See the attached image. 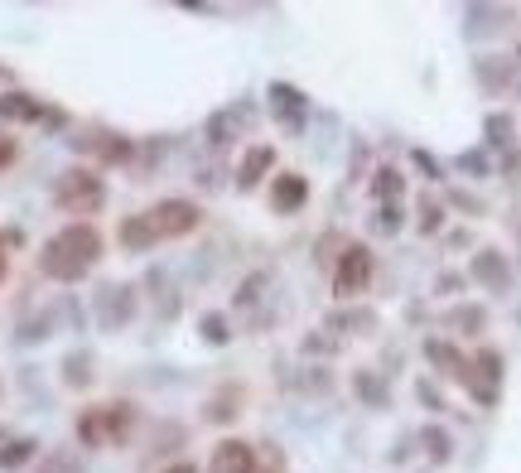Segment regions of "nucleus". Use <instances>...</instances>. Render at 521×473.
Wrapping results in <instances>:
<instances>
[{
	"instance_id": "obj_1",
	"label": "nucleus",
	"mask_w": 521,
	"mask_h": 473,
	"mask_svg": "<svg viewBox=\"0 0 521 473\" xmlns=\"http://www.w3.org/2000/svg\"><path fill=\"white\" fill-rule=\"evenodd\" d=\"M102 261V232L92 223H68L58 227L54 237L39 251V266L49 280H63V285H78V280Z\"/></svg>"
},
{
	"instance_id": "obj_5",
	"label": "nucleus",
	"mask_w": 521,
	"mask_h": 473,
	"mask_svg": "<svg viewBox=\"0 0 521 473\" xmlns=\"http://www.w3.org/2000/svg\"><path fill=\"white\" fill-rule=\"evenodd\" d=\"M145 218H150V227H155V237H160V242H174V237H189V232H198V223H203V208H198L193 198H160L155 208H145Z\"/></svg>"
},
{
	"instance_id": "obj_12",
	"label": "nucleus",
	"mask_w": 521,
	"mask_h": 473,
	"mask_svg": "<svg viewBox=\"0 0 521 473\" xmlns=\"http://www.w3.org/2000/svg\"><path fill=\"white\" fill-rule=\"evenodd\" d=\"M468 276L478 280V285H488V290H507L512 285V266H507V256L502 251H478L473 256V266H468Z\"/></svg>"
},
{
	"instance_id": "obj_10",
	"label": "nucleus",
	"mask_w": 521,
	"mask_h": 473,
	"mask_svg": "<svg viewBox=\"0 0 521 473\" xmlns=\"http://www.w3.org/2000/svg\"><path fill=\"white\" fill-rule=\"evenodd\" d=\"M78 150H92L102 165H126V160L136 155V145L121 136V131H107V126H102V131H92L87 140H78Z\"/></svg>"
},
{
	"instance_id": "obj_4",
	"label": "nucleus",
	"mask_w": 521,
	"mask_h": 473,
	"mask_svg": "<svg viewBox=\"0 0 521 473\" xmlns=\"http://www.w3.org/2000/svg\"><path fill=\"white\" fill-rule=\"evenodd\" d=\"M372 271H377V256L362 242H348V247L333 256V295L338 300H357L367 285H372Z\"/></svg>"
},
{
	"instance_id": "obj_9",
	"label": "nucleus",
	"mask_w": 521,
	"mask_h": 473,
	"mask_svg": "<svg viewBox=\"0 0 521 473\" xmlns=\"http://www.w3.org/2000/svg\"><path fill=\"white\" fill-rule=\"evenodd\" d=\"M271 107H275V116H280V126L285 131H300L304 126V112H309V97H304L300 87H290V83H271Z\"/></svg>"
},
{
	"instance_id": "obj_24",
	"label": "nucleus",
	"mask_w": 521,
	"mask_h": 473,
	"mask_svg": "<svg viewBox=\"0 0 521 473\" xmlns=\"http://www.w3.org/2000/svg\"><path fill=\"white\" fill-rule=\"evenodd\" d=\"M285 469V454L275 445H256V473H280Z\"/></svg>"
},
{
	"instance_id": "obj_11",
	"label": "nucleus",
	"mask_w": 521,
	"mask_h": 473,
	"mask_svg": "<svg viewBox=\"0 0 521 473\" xmlns=\"http://www.w3.org/2000/svg\"><path fill=\"white\" fill-rule=\"evenodd\" d=\"M208 473H256V445L247 440H222L208 459Z\"/></svg>"
},
{
	"instance_id": "obj_6",
	"label": "nucleus",
	"mask_w": 521,
	"mask_h": 473,
	"mask_svg": "<svg viewBox=\"0 0 521 473\" xmlns=\"http://www.w3.org/2000/svg\"><path fill=\"white\" fill-rule=\"evenodd\" d=\"M497 387H502V353L497 348H478L468 358V391H473L478 406H493Z\"/></svg>"
},
{
	"instance_id": "obj_23",
	"label": "nucleus",
	"mask_w": 521,
	"mask_h": 473,
	"mask_svg": "<svg viewBox=\"0 0 521 473\" xmlns=\"http://www.w3.org/2000/svg\"><path fill=\"white\" fill-rule=\"evenodd\" d=\"M483 319H488L483 309L468 305V309H454V319H449V324H454V329H464V334H478V329H483Z\"/></svg>"
},
{
	"instance_id": "obj_29",
	"label": "nucleus",
	"mask_w": 521,
	"mask_h": 473,
	"mask_svg": "<svg viewBox=\"0 0 521 473\" xmlns=\"http://www.w3.org/2000/svg\"><path fill=\"white\" fill-rule=\"evenodd\" d=\"M5 242H15V232H0V280H5Z\"/></svg>"
},
{
	"instance_id": "obj_16",
	"label": "nucleus",
	"mask_w": 521,
	"mask_h": 473,
	"mask_svg": "<svg viewBox=\"0 0 521 473\" xmlns=\"http://www.w3.org/2000/svg\"><path fill=\"white\" fill-rule=\"evenodd\" d=\"M116 237H121V247H126V251H150V247H155V242H160V237H155V227H150V218H145V213H131V218L121 223V232H116Z\"/></svg>"
},
{
	"instance_id": "obj_3",
	"label": "nucleus",
	"mask_w": 521,
	"mask_h": 473,
	"mask_svg": "<svg viewBox=\"0 0 521 473\" xmlns=\"http://www.w3.org/2000/svg\"><path fill=\"white\" fill-rule=\"evenodd\" d=\"M136 425V406L131 401H107V406H87L78 416V440L87 449H107V445H121Z\"/></svg>"
},
{
	"instance_id": "obj_14",
	"label": "nucleus",
	"mask_w": 521,
	"mask_h": 473,
	"mask_svg": "<svg viewBox=\"0 0 521 473\" xmlns=\"http://www.w3.org/2000/svg\"><path fill=\"white\" fill-rule=\"evenodd\" d=\"M49 116V107L34 97V92H0V121H44Z\"/></svg>"
},
{
	"instance_id": "obj_30",
	"label": "nucleus",
	"mask_w": 521,
	"mask_h": 473,
	"mask_svg": "<svg viewBox=\"0 0 521 473\" xmlns=\"http://www.w3.org/2000/svg\"><path fill=\"white\" fill-rule=\"evenodd\" d=\"M160 473H198V469H193L189 459H179V464H169V469H160Z\"/></svg>"
},
{
	"instance_id": "obj_19",
	"label": "nucleus",
	"mask_w": 521,
	"mask_h": 473,
	"mask_svg": "<svg viewBox=\"0 0 521 473\" xmlns=\"http://www.w3.org/2000/svg\"><path fill=\"white\" fill-rule=\"evenodd\" d=\"M63 382H68V387H87V382H92V358H87V353H68Z\"/></svg>"
},
{
	"instance_id": "obj_2",
	"label": "nucleus",
	"mask_w": 521,
	"mask_h": 473,
	"mask_svg": "<svg viewBox=\"0 0 521 473\" xmlns=\"http://www.w3.org/2000/svg\"><path fill=\"white\" fill-rule=\"evenodd\" d=\"M54 203L63 208V213H73L78 223H87V218L102 213V203H107V179H102L97 169H87V165L63 169L58 184H54Z\"/></svg>"
},
{
	"instance_id": "obj_13",
	"label": "nucleus",
	"mask_w": 521,
	"mask_h": 473,
	"mask_svg": "<svg viewBox=\"0 0 521 473\" xmlns=\"http://www.w3.org/2000/svg\"><path fill=\"white\" fill-rule=\"evenodd\" d=\"M271 169H275V145H251L242 155V165H237V189H256Z\"/></svg>"
},
{
	"instance_id": "obj_31",
	"label": "nucleus",
	"mask_w": 521,
	"mask_h": 473,
	"mask_svg": "<svg viewBox=\"0 0 521 473\" xmlns=\"http://www.w3.org/2000/svg\"><path fill=\"white\" fill-rule=\"evenodd\" d=\"M517 68H521V44H517Z\"/></svg>"
},
{
	"instance_id": "obj_28",
	"label": "nucleus",
	"mask_w": 521,
	"mask_h": 473,
	"mask_svg": "<svg viewBox=\"0 0 521 473\" xmlns=\"http://www.w3.org/2000/svg\"><path fill=\"white\" fill-rule=\"evenodd\" d=\"M44 473H78V459H63V454H54V459L44 464Z\"/></svg>"
},
{
	"instance_id": "obj_20",
	"label": "nucleus",
	"mask_w": 521,
	"mask_h": 473,
	"mask_svg": "<svg viewBox=\"0 0 521 473\" xmlns=\"http://www.w3.org/2000/svg\"><path fill=\"white\" fill-rule=\"evenodd\" d=\"M420 445H430V459H435V464H449V454H454V440H449L439 425L420 430Z\"/></svg>"
},
{
	"instance_id": "obj_7",
	"label": "nucleus",
	"mask_w": 521,
	"mask_h": 473,
	"mask_svg": "<svg viewBox=\"0 0 521 473\" xmlns=\"http://www.w3.org/2000/svg\"><path fill=\"white\" fill-rule=\"evenodd\" d=\"M304 203H309V179L295 174V169H280L271 179V213L290 218V213H300Z\"/></svg>"
},
{
	"instance_id": "obj_22",
	"label": "nucleus",
	"mask_w": 521,
	"mask_h": 473,
	"mask_svg": "<svg viewBox=\"0 0 521 473\" xmlns=\"http://www.w3.org/2000/svg\"><path fill=\"white\" fill-rule=\"evenodd\" d=\"M198 329H203L208 343H227V338H232V329H227V319H222V314H203V319H198Z\"/></svg>"
},
{
	"instance_id": "obj_25",
	"label": "nucleus",
	"mask_w": 521,
	"mask_h": 473,
	"mask_svg": "<svg viewBox=\"0 0 521 473\" xmlns=\"http://www.w3.org/2000/svg\"><path fill=\"white\" fill-rule=\"evenodd\" d=\"M439 223H444V208H439L435 198H425L420 203V232H439Z\"/></svg>"
},
{
	"instance_id": "obj_21",
	"label": "nucleus",
	"mask_w": 521,
	"mask_h": 473,
	"mask_svg": "<svg viewBox=\"0 0 521 473\" xmlns=\"http://www.w3.org/2000/svg\"><path fill=\"white\" fill-rule=\"evenodd\" d=\"M488 145H512V136H517V126H512V116H488Z\"/></svg>"
},
{
	"instance_id": "obj_18",
	"label": "nucleus",
	"mask_w": 521,
	"mask_h": 473,
	"mask_svg": "<svg viewBox=\"0 0 521 473\" xmlns=\"http://www.w3.org/2000/svg\"><path fill=\"white\" fill-rule=\"evenodd\" d=\"M34 440H10V445H0V473H20L34 459Z\"/></svg>"
},
{
	"instance_id": "obj_26",
	"label": "nucleus",
	"mask_w": 521,
	"mask_h": 473,
	"mask_svg": "<svg viewBox=\"0 0 521 473\" xmlns=\"http://www.w3.org/2000/svg\"><path fill=\"white\" fill-rule=\"evenodd\" d=\"M357 396H362V401H377V406H386V387L377 382V377H357Z\"/></svg>"
},
{
	"instance_id": "obj_17",
	"label": "nucleus",
	"mask_w": 521,
	"mask_h": 473,
	"mask_svg": "<svg viewBox=\"0 0 521 473\" xmlns=\"http://www.w3.org/2000/svg\"><path fill=\"white\" fill-rule=\"evenodd\" d=\"M401 194H406V179H401V169L382 165V169H377V179H372V198H382L386 208H391Z\"/></svg>"
},
{
	"instance_id": "obj_15",
	"label": "nucleus",
	"mask_w": 521,
	"mask_h": 473,
	"mask_svg": "<svg viewBox=\"0 0 521 473\" xmlns=\"http://www.w3.org/2000/svg\"><path fill=\"white\" fill-rule=\"evenodd\" d=\"M425 353H430L435 367H444V377H454V382H464V387H468V358H464V353H454L444 338H430V343H425Z\"/></svg>"
},
{
	"instance_id": "obj_27",
	"label": "nucleus",
	"mask_w": 521,
	"mask_h": 473,
	"mask_svg": "<svg viewBox=\"0 0 521 473\" xmlns=\"http://www.w3.org/2000/svg\"><path fill=\"white\" fill-rule=\"evenodd\" d=\"M15 155H20V145H15V140H10L5 131H0V169H10V165H15Z\"/></svg>"
},
{
	"instance_id": "obj_8",
	"label": "nucleus",
	"mask_w": 521,
	"mask_h": 473,
	"mask_svg": "<svg viewBox=\"0 0 521 473\" xmlns=\"http://www.w3.org/2000/svg\"><path fill=\"white\" fill-rule=\"evenodd\" d=\"M131 314H136V290H131V285H107V290L97 295V319H102V329H121Z\"/></svg>"
}]
</instances>
